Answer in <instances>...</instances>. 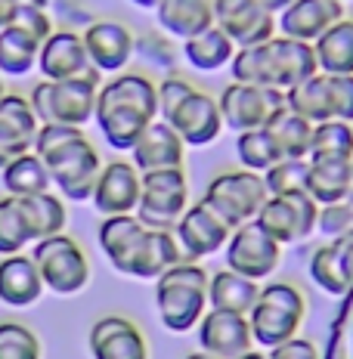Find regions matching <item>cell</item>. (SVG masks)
<instances>
[{
	"mask_svg": "<svg viewBox=\"0 0 353 359\" xmlns=\"http://www.w3.org/2000/svg\"><path fill=\"white\" fill-rule=\"evenodd\" d=\"M159 118V87L152 78L140 72H118L112 81L100 84L93 121L112 149L131 152L142 130Z\"/></svg>",
	"mask_w": 353,
	"mask_h": 359,
	"instance_id": "cell-1",
	"label": "cell"
},
{
	"mask_svg": "<svg viewBox=\"0 0 353 359\" xmlns=\"http://www.w3.org/2000/svg\"><path fill=\"white\" fill-rule=\"evenodd\" d=\"M34 152L47 164L50 180L62 192V198H69V201L93 198V186L100 180L102 158L81 127L41 124L37 140H34Z\"/></svg>",
	"mask_w": 353,
	"mask_h": 359,
	"instance_id": "cell-2",
	"label": "cell"
},
{
	"mask_svg": "<svg viewBox=\"0 0 353 359\" xmlns=\"http://www.w3.org/2000/svg\"><path fill=\"white\" fill-rule=\"evenodd\" d=\"M208 273L195 260H180L161 279H155V306L159 319L168 332H192L208 313Z\"/></svg>",
	"mask_w": 353,
	"mask_h": 359,
	"instance_id": "cell-3",
	"label": "cell"
},
{
	"mask_svg": "<svg viewBox=\"0 0 353 359\" xmlns=\"http://www.w3.org/2000/svg\"><path fill=\"white\" fill-rule=\"evenodd\" d=\"M102 74L90 69L87 74L69 81H37L32 87V102L34 115L41 124H72L84 127L96 111V93H100Z\"/></svg>",
	"mask_w": 353,
	"mask_h": 359,
	"instance_id": "cell-4",
	"label": "cell"
},
{
	"mask_svg": "<svg viewBox=\"0 0 353 359\" xmlns=\"http://www.w3.org/2000/svg\"><path fill=\"white\" fill-rule=\"evenodd\" d=\"M304 316H307V301L300 294V288L291 285V282H269V285L260 288L258 304L248 313L251 338L260 347L273 350L295 338Z\"/></svg>",
	"mask_w": 353,
	"mask_h": 359,
	"instance_id": "cell-5",
	"label": "cell"
},
{
	"mask_svg": "<svg viewBox=\"0 0 353 359\" xmlns=\"http://www.w3.org/2000/svg\"><path fill=\"white\" fill-rule=\"evenodd\" d=\"M267 198H269V192H267L264 174L239 168V170H220V174H214L201 201H205L229 229H236V226H242V223L254 220Z\"/></svg>",
	"mask_w": 353,
	"mask_h": 359,
	"instance_id": "cell-6",
	"label": "cell"
},
{
	"mask_svg": "<svg viewBox=\"0 0 353 359\" xmlns=\"http://www.w3.org/2000/svg\"><path fill=\"white\" fill-rule=\"evenodd\" d=\"M32 257L37 264V273H41L44 285H47L53 294H78V291L87 288L90 282V260L84 248L74 242L72 236L59 233L50 238H41L34 242Z\"/></svg>",
	"mask_w": 353,
	"mask_h": 359,
	"instance_id": "cell-7",
	"label": "cell"
},
{
	"mask_svg": "<svg viewBox=\"0 0 353 359\" xmlns=\"http://www.w3.org/2000/svg\"><path fill=\"white\" fill-rule=\"evenodd\" d=\"M186 208H189V183H186L183 168H164L142 174V196L133 214L146 229L174 233Z\"/></svg>",
	"mask_w": 353,
	"mask_h": 359,
	"instance_id": "cell-8",
	"label": "cell"
},
{
	"mask_svg": "<svg viewBox=\"0 0 353 359\" xmlns=\"http://www.w3.org/2000/svg\"><path fill=\"white\" fill-rule=\"evenodd\" d=\"M220 102L223 127L236 133L245 130H260L279 109H285V90L276 87H258V84H232L223 87V93L217 96Z\"/></svg>",
	"mask_w": 353,
	"mask_h": 359,
	"instance_id": "cell-9",
	"label": "cell"
},
{
	"mask_svg": "<svg viewBox=\"0 0 353 359\" xmlns=\"http://www.w3.org/2000/svg\"><path fill=\"white\" fill-rule=\"evenodd\" d=\"M227 269L245 276V279H269L282 260V245L269 233L258 226V220H248L242 226L232 229L227 248Z\"/></svg>",
	"mask_w": 353,
	"mask_h": 359,
	"instance_id": "cell-10",
	"label": "cell"
},
{
	"mask_svg": "<svg viewBox=\"0 0 353 359\" xmlns=\"http://www.w3.org/2000/svg\"><path fill=\"white\" fill-rule=\"evenodd\" d=\"M254 220L279 245H295L317 233L319 205L307 192H300V196H269Z\"/></svg>",
	"mask_w": 353,
	"mask_h": 359,
	"instance_id": "cell-11",
	"label": "cell"
},
{
	"mask_svg": "<svg viewBox=\"0 0 353 359\" xmlns=\"http://www.w3.org/2000/svg\"><path fill=\"white\" fill-rule=\"evenodd\" d=\"M229 236H232V229L205 201L186 208L183 217H180L174 226V238H177L180 251H183V260H195V264L211 257V254H220L227 248Z\"/></svg>",
	"mask_w": 353,
	"mask_h": 359,
	"instance_id": "cell-12",
	"label": "cell"
},
{
	"mask_svg": "<svg viewBox=\"0 0 353 359\" xmlns=\"http://www.w3.org/2000/svg\"><path fill=\"white\" fill-rule=\"evenodd\" d=\"M84 37V47L90 56V65H93L100 74H118L127 69V62L137 53V37L124 25V22L115 19H96L81 32Z\"/></svg>",
	"mask_w": 353,
	"mask_h": 359,
	"instance_id": "cell-13",
	"label": "cell"
},
{
	"mask_svg": "<svg viewBox=\"0 0 353 359\" xmlns=\"http://www.w3.org/2000/svg\"><path fill=\"white\" fill-rule=\"evenodd\" d=\"M140 196H142V174L137 170V164L115 158V161L102 164L90 205H93L102 217L133 214L140 205Z\"/></svg>",
	"mask_w": 353,
	"mask_h": 359,
	"instance_id": "cell-14",
	"label": "cell"
},
{
	"mask_svg": "<svg viewBox=\"0 0 353 359\" xmlns=\"http://www.w3.org/2000/svg\"><path fill=\"white\" fill-rule=\"evenodd\" d=\"M195 338H199L201 353H211L217 359H239L254 344L248 316L229 310H211V306L195 325Z\"/></svg>",
	"mask_w": 353,
	"mask_h": 359,
	"instance_id": "cell-15",
	"label": "cell"
},
{
	"mask_svg": "<svg viewBox=\"0 0 353 359\" xmlns=\"http://www.w3.org/2000/svg\"><path fill=\"white\" fill-rule=\"evenodd\" d=\"M217 28H223L227 37L239 47H260L276 37V16L260 0H232L214 10Z\"/></svg>",
	"mask_w": 353,
	"mask_h": 359,
	"instance_id": "cell-16",
	"label": "cell"
},
{
	"mask_svg": "<svg viewBox=\"0 0 353 359\" xmlns=\"http://www.w3.org/2000/svg\"><path fill=\"white\" fill-rule=\"evenodd\" d=\"M168 124L177 130V137L186 146H211L223 133V115L220 102L211 93L195 87L189 96L177 106V111L168 118Z\"/></svg>",
	"mask_w": 353,
	"mask_h": 359,
	"instance_id": "cell-17",
	"label": "cell"
},
{
	"mask_svg": "<svg viewBox=\"0 0 353 359\" xmlns=\"http://www.w3.org/2000/svg\"><path fill=\"white\" fill-rule=\"evenodd\" d=\"M41 121H37L32 102L22 93H4L0 100V170L13 158L32 152Z\"/></svg>",
	"mask_w": 353,
	"mask_h": 359,
	"instance_id": "cell-18",
	"label": "cell"
},
{
	"mask_svg": "<svg viewBox=\"0 0 353 359\" xmlns=\"http://www.w3.org/2000/svg\"><path fill=\"white\" fill-rule=\"evenodd\" d=\"M183 260V251H180L174 233L168 229H146L140 236V242L133 245V251L127 254V260L118 266L121 276H131V279H161L171 266H177Z\"/></svg>",
	"mask_w": 353,
	"mask_h": 359,
	"instance_id": "cell-19",
	"label": "cell"
},
{
	"mask_svg": "<svg viewBox=\"0 0 353 359\" xmlns=\"http://www.w3.org/2000/svg\"><path fill=\"white\" fill-rule=\"evenodd\" d=\"M90 353L93 359H149V344L133 319L112 313L90 328Z\"/></svg>",
	"mask_w": 353,
	"mask_h": 359,
	"instance_id": "cell-20",
	"label": "cell"
},
{
	"mask_svg": "<svg viewBox=\"0 0 353 359\" xmlns=\"http://www.w3.org/2000/svg\"><path fill=\"white\" fill-rule=\"evenodd\" d=\"M37 69H41L44 81H69V78H78V74H87L93 65H90L81 32H74V28H56L41 43Z\"/></svg>",
	"mask_w": 353,
	"mask_h": 359,
	"instance_id": "cell-21",
	"label": "cell"
},
{
	"mask_svg": "<svg viewBox=\"0 0 353 359\" xmlns=\"http://www.w3.org/2000/svg\"><path fill=\"white\" fill-rule=\"evenodd\" d=\"M341 19H344V4H338V0H295L276 16V28L285 37L317 43Z\"/></svg>",
	"mask_w": 353,
	"mask_h": 359,
	"instance_id": "cell-22",
	"label": "cell"
},
{
	"mask_svg": "<svg viewBox=\"0 0 353 359\" xmlns=\"http://www.w3.org/2000/svg\"><path fill=\"white\" fill-rule=\"evenodd\" d=\"M267 59H269V87L276 90H291L300 81L313 78L319 72L313 43L295 41V37L276 34L267 43Z\"/></svg>",
	"mask_w": 353,
	"mask_h": 359,
	"instance_id": "cell-23",
	"label": "cell"
},
{
	"mask_svg": "<svg viewBox=\"0 0 353 359\" xmlns=\"http://www.w3.org/2000/svg\"><path fill=\"white\" fill-rule=\"evenodd\" d=\"M186 143L177 137V130L168 121H152L142 130V137L131 149V161L137 164L140 174L149 170H164V168H183Z\"/></svg>",
	"mask_w": 353,
	"mask_h": 359,
	"instance_id": "cell-24",
	"label": "cell"
},
{
	"mask_svg": "<svg viewBox=\"0 0 353 359\" xmlns=\"http://www.w3.org/2000/svg\"><path fill=\"white\" fill-rule=\"evenodd\" d=\"M44 279L32 254L0 257V301L10 306H32L44 294Z\"/></svg>",
	"mask_w": 353,
	"mask_h": 359,
	"instance_id": "cell-25",
	"label": "cell"
},
{
	"mask_svg": "<svg viewBox=\"0 0 353 359\" xmlns=\"http://www.w3.org/2000/svg\"><path fill=\"white\" fill-rule=\"evenodd\" d=\"M155 16H159L161 32L168 37H177V41H189V37L217 25L211 0H161Z\"/></svg>",
	"mask_w": 353,
	"mask_h": 359,
	"instance_id": "cell-26",
	"label": "cell"
},
{
	"mask_svg": "<svg viewBox=\"0 0 353 359\" xmlns=\"http://www.w3.org/2000/svg\"><path fill=\"white\" fill-rule=\"evenodd\" d=\"M285 106L291 111H298L300 118L313 124L332 121L335 118V100H332V78L317 72L313 78L300 81L291 90H285Z\"/></svg>",
	"mask_w": 353,
	"mask_h": 359,
	"instance_id": "cell-27",
	"label": "cell"
},
{
	"mask_svg": "<svg viewBox=\"0 0 353 359\" xmlns=\"http://www.w3.org/2000/svg\"><path fill=\"white\" fill-rule=\"evenodd\" d=\"M258 294H260L258 282L245 279V276L232 273V269L211 273V279H208V306L211 310H229L248 316L251 306L258 304Z\"/></svg>",
	"mask_w": 353,
	"mask_h": 359,
	"instance_id": "cell-28",
	"label": "cell"
},
{
	"mask_svg": "<svg viewBox=\"0 0 353 359\" xmlns=\"http://www.w3.org/2000/svg\"><path fill=\"white\" fill-rule=\"evenodd\" d=\"M353 192V161H310L307 196L319 208L338 205Z\"/></svg>",
	"mask_w": 353,
	"mask_h": 359,
	"instance_id": "cell-29",
	"label": "cell"
},
{
	"mask_svg": "<svg viewBox=\"0 0 353 359\" xmlns=\"http://www.w3.org/2000/svg\"><path fill=\"white\" fill-rule=\"evenodd\" d=\"M313 127L317 124L307 121V118H300L298 111H291L288 106H285L267 121V133L273 137V143L279 146L282 158H310Z\"/></svg>",
	"mask_w": 353,
	"mask_h": 359,
	"instance_id": "cell-30",
	"label": "cell"
},
{
	"mask_svg": "<svg viewBox=\"0 0 353 359\" xmlns=\"http://www.w3.org/2000/svg\"><path fill=\"white\" fill-rule=\"evenodd\" d=\"M322 74H353V19L344 16L313 43Z\"/></svg>",
	"mask_w": 353,
	"mask_h": 359,
	"instance_id": "cell-31",
	"label": "cell"
},
{
	"mask_svg": "<svg viewBox=\"0 0 353 359\" xmlns=\"http://www.w3.org/2000/svg\"><path fill=\"white\" fill-rule=\"evenodd\" d=\"M0 174H4L6 196H13V198L41 196V192H50V186H53L47 164H44V158L34 152V149L25 155H19V158H13Z\"/></svg>",
	"mask_w": 353,
	"mask_h": 359,
	"instance_id": "cell-32",
	"label": "cell"
},
{
	"mask_svg": "<svg viewBox=\"0 0 353 359\" xmlns=\"http://www.w3.org/2000/svg\"><path fill=\"white\" fill-rule=\"evenodd\" d=\"M232 56H236V43L217 25L189 37V41H183V59L195 72H217L223 65H229Z\"/></svg>",
	"mask_w": 353,
	"mask_h": 359,
	"instance_id": "cell-33",
	"label": "cell"
},
{
	"mask_svg": "<svg viewBox=\"0 0 353 359\" xmlns=\"http://www.w3.org/2000/svg\"><path fill=\"white\" fill-rule=\"evenodd\" d=\"M22 214H25L28 223V236H32V245L41 242V238L59 236L69 223V211H65V201L53 196V192H41V196H28L19 198Z\"/></svg>",
	"mask_w": 353,
	"mask_h": 359,
	"instance_id": "cell-34",
	"label": "cell"
},
{
	"mask_svg": "<svg viewBox=\"0 0 353 359\" xmlns=\"http://www.w3.org/2000/svg\"><path fill=\"white\" fill-rule=\"evenodd\" d=\"M142 233H146V226L137 220V214H115V217H102L96 242L109 257V264L118 269L127 260V254L133 251V245L140 242Z\"/></svg>",
	"mask_w": 353,
	"mask_h": 359,
	"instance_id": "cell-35",
	"label": "cell"
},
{
	"mask_svg": "<svg viewBox=\"0 0 353 359\" xmlns=\"http://www.w3.org/2000/svg\"><path fill=\"white\" fill-rule=\"evenodd\" d=\"M310 276L328 294H344L350 288V266H347V254H344V238H335V242L322 245L319 251H313Z\"/></svg>",
	"mask_w": 353,
	"mask_h": 359,
	"instance_id": "cell-36",
	"label": "cell"
},
{
	"mask_svg": "<svg viewBox=\"0 0 353 359\" xmlns=\"http://www.w3.org/2000/svg\"><path fill=\"white\" fill-rule=\"evenodd\" d=\"M37 53H41V41H34L32 34L13 25L0 28V74L25 78L32 69H37Z\"/></svg>",
	"mask_w": 353,
	"mask_h": 359,
	"instance_id": "cell-37",
	"label": "cell"
},
{
	"mask_svg": "<svg viewBox=\"0 0 353 359\" xmlns=\"http://www.w3.org/2000/svg\"><path fill=\"white\" fill-rule=\"evenodd\" d=\"M310 161H353V127L338 118L313 127Z\"/></svg>",
	"mask_w": 353,
	"mask_h": 359,
	"instance_id": "cell-38",
	"label": "cell"
},
{
	"mask_svg": "<svg viewBox=\"0 0 353 359\" xmlns=\"http://www.w3.org/2000/svg\"><path fill=\"white\" fill-rule=\"evenodd\" d=\"M236 158L245 170H254V174H267L276 161H282L279 146L273 143V137L267 133V127L260 130H245L239 133L236 140Z\"/></svg>",
	"mask_w": 353,
	"mask_h": 359,
	"instance_id": "cell-39",
	"label": "cell"
},
{
	"mask_svg": "<svg viewBox=\"0 0 353 359\" xmlns=\"http://www.w3.org/2000/svg\"><path fill=\"white\" fill-rule=\"evenodd\" d=\"M25 245H32V236H28V223L25 214H22L19 198L0 196V254L4 257L22 254Z\"/></svg>",
	"mask_w": 353,
	"mask_h": 359,
	"instance_id": "cell-40",
	"label": "cell"
},
{
	"mask_svg": "<svg viewBox=\"0 0 353 359\" xmlns=\"http://www.w3.org/2000/svg\"><path fill=\"white\" fill-rule=\"evenodd\" d=\"M310 180V158H282L264 174L269 196H300Z\"/></svg>",
	"mask_w": 353,
	"mask_h": 359,
	"instance_id": "cell-41",
	"label": "cell"
},
{
	"mask_svg": "<svg viewBox=\"0 0 353 359\" xmlns=\"http://www.w3.org/2000/svg\"><path fill=\"white\" fill-rule=\"evenodd\" d=\"M229 72H232V81H239V84L269 87L267 43H260V47H239L229 62Z\"/></svg>",
	"mask_w": 353,
	"mask_h": 359,
	"instance_id": "cell-42",
	"label": "cell"
},
{
	"mask_svg": "<svg viewBox=\"0 0 353 359\" xmlns=\"http://www.w3.org/2000/svg\"><path fill=\"white\" fill-rule=\"evenodd\" d=\"M0 359H41V341L28 325L0 323Z\"/></svg>",
	"mask_w": 353,
	"mask_h": 359,
	"instance_id": "cell-43",
	"label": "cell"
},
{
	"mask_svg": "<svg viewBox=\"0 0 353 359\" xmlns=\"http://www.w3.org/2000/svg\"><path fill=\"white\" fill-rule=\"evenodd\" d=\"M10 25L19 28V32H25V34H32L34 41H41V43L56 32V28H53V19L47 16V10H41V6H25V4H16Z\"/></svg>",
	"mask_w": 353,
	"mask_h": 359,
	"instance_id": "cell-44",
	"label": "cell"
},
{
	"mask_svg": "<svg viewBox=\"0 0 353 359\" xmlns=\"http://www.w3.org/2000/svg\"><path fill=\"white\" fill-rule=\"evenodd\" d=\"M155 87H159V115H161V121H168V118L177 111L180 102L195 90L192 81L180 78V74H168V78L159 81Z\"/></svg>",
	"mask_w": 353,
	"mask_h": 359,
	"instance_id": "cell-45",
	"label": "cell"
},
{
	"mask_svg": "<svg viewBox=\"0 0 353 359\" xmlns=\"http://www.w3.org/2000/svg\"><path fill=\"white\" fill-rule=\"evenodd\" d=\"M328 78H332L335 118L353 124V74H328Z\"/></svg>",
	"mask_w": 353,
	"mask_h": 359,
	"instance_id": "cell-46",
	"label": "cell"
},
{
	"mask_svg": "<svg viewBox=\"0 0 353 359\" xmlns=\"http://www.w3.org/2000/svg\"><path fill=\"white\" fill-rule=\"evenodd\" d=\"M269 359H319V347L313 341H307V338H291V341H285L279 344V347H273L267 353Z\"/></svg>",
	"mask_w": 353,
	"mask_h": 359,
	"instance_id": "cell-47",
	"label": "cell"
},
{
	"mask_svg": "<svg viewBox=\"0 0 353 359\" xmlns=\"http://www.w3.org/2000/svg\"><path fill=\"white\" fill-rule=\"evenodd\" d=\"M13 10H16V0H0V28L10 25Z\"/></svg>",
	"mask_w": 353,
	"mask_h": 359,
	"instance_id": "cell-48",
	"label": "cell"
},
{
	"mask_svg": "<svg viewBox=\"0 0 353 359\" xmlns=\"http://www.w3.org/2000/svg\"><path fill=\"white\" fill-rule=\"evenodd\" d=\"M260 4H264L267 10L273 13V16H279V13L285 10V6H291V4H295V0H260Z\"/></svg>",
	"mask_w": 353,
	"mask_h": 359,
	"instance_id": "cell-49",
	"label": "cell"
},
{
	"mask_svg": "<svg viewBox=\"0 0 353 359\" xmlns=\"http://www.w3.org/2000/svg\"><path fill=\"white\" fill-rule=\"evenodd\" d=\"M133 6H140V10H159L161 0H131Z\"/></svg>",
	"mask_w": 353,
	"mask_h": 359,
	"instance_id": "cell-50",
	"label": "cell"
},
{
	"mask_svg": "<svg viewBox=\"0 0 353 359\" xmlns=\"http://www.w3.org/2000/svg\"><path fill=\"white\" fill-rule=\"evenodd\" d=\"M16 4H25V6H41V10H47L50 0H16Z\"/></svg>",
	"mask_w": 353,
	"mask_h": 359,
	"instance_id": "cell-51",
	"label": "cell"
},
{
	"mask_svg": "<svg viewBox=\"0 0 353 359\" xmlns=\"http://www.w3.org/2000/svg\"><path fill=\"white\" fill-rule=\"evenodd\" d=\"M239 359H269L267 353H254V350H248V353H242Z\"/></svg>",
	"mask_w": 353,
	"mask_h": 359,
	"instance_id": "cell-52",
	"label": "cell"
},
{
	"mask_svg": "<svg viewBox=\"0 0 353 359\" xmlns=\"http://www.w3.org/2000/svg\"><path fill=\"white\" fill-rule=\"evenodd\" d=\"M186 359H217V356H211V353H189Z\"/></svg>",
	"mask_w": 353,
	"mask_h": 359,
	"instance_id": "cell-53",
	"label": "cell"
},
{
	"mask_svg": "<svg viewBox=\"0 0 353 359\" xmlns=\"http://www.w3.org/2000/svg\"><path fill=\"white\" fill-rule=\"evenodd\" d=\"M223 4H229V0H211V10H217V6H223Z\"/></svg>",
	"mask_w": 353,
	"mask_h": 359,
	"instance_id": "cell-54",
	"label": "cell"
},
{
	"mask_svg": "<svg viewBox=\"0 0 353 359\" xmlns=\"http://www.w3.org/2000/svg\"><path fill=\"white\" fill-rule=\"evenodd\" d=\"M4 93H6L4 90V74H0V100H4Z\"/></svg>",
	"mask_w": 353,
	"mask_h": 359,
	"instance_id": "cell-55",
	"label": "cell"
},
{
	"mask_svg": "<svg viewBox=\"0 0 353 359\" xmlns=\"http://www.w3.org/2000/svg\"><path fill=\"white\" fill-rule=\"evenodd\" d=\"M338 4H347V0H338Z\"/></svg>",
	"mask_w": 353,
	"mask_h": 359,
	"instance_id": "cell-56",
	"label": "cell"
}]
</instances>
